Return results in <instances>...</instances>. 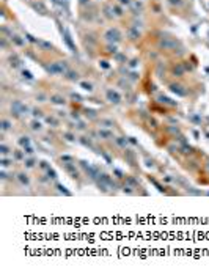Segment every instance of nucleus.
Instances as JSON below:
<instances>
[{
	"mask_svg": "<svg viewBox=\"0 0 209 275\" xmlns=\"http://www.w3.org/2000/svg\"><path fill=\"white\" fill-rule=\"evenodd\" d=\"M24 154H25L24 151H16V154H14V157H16V159H22V157H24Z\"/></svg>",
	"mask_w": 209,
	"mask_h": 275,
	"instance_id": "34",
	"label": "nucleus"
},
{
	"mask_svg": "<svg viewBox=\"0 0 209 275\" xmlns=\"http://www.w3.org/2000/svg\"><path fill=\"white\" fill-rule=\"evenodd\" d=\"M173 74L178 76V77H181V76L184 74V66H183V65H176V66L173 68Z\"/></svg>",
	"mask_w": 209,
	"mask_h": 275,
	"instance_id": "14",
	"label": "nucleus"
},
{
	"mask_svg": "<svg viewBox=\"0 0 209 275\" xmlns=\"http://www.w3.org/2000/svg\"><path fill=\"white\" fill-rule=\"evenodd\" d=\"M0 150H2V154H3V156L10 153V150H8V146H6V145H2V148H0Z\"/></svg>",
	"mask_w": 209,
	"mask_h": 275,
	"instance_id": "36",
	"label": "nucleus"
},
{
	"mask_svg": "<svg viewBox=\"0 0 209 275\" xmlns=\"http://www.w3.org/2000/svg\"><path fill=\"white\" fill-rule=\"evenodd\" d=\"M24 153H27V154H33V148L29 145V146H24Z\"/></svg>",
	"mask_w": 209,
	"mask_h": 275,
	"instance_id": "32",
	"label": "nucleus"
},
{
	"mask_svg": "<svg viewBox=\"0 0 209 275\" xmlns=\"http://www.w3.org/2000/svg\"><path fill=\"white\" fill-rule=\"evenodd\" d=\"M11 126H13V123H11L10 120H2V131H3V132L10 131Z\"/></svg>",
	"mask_w": 209,
	"mask_h": 275,
	"instance_id": "16",
	"label": "nucleus"
},
{
	"mask_svg": "<svg viewBox=\"0 0 209 275\" xmlns=\"http://www.w3.org/2000/svg\"><path fill=\"white\" fill-rule=\"evenodd\" d=\"M36 99H39V102H44V99H46V96H44V95H39V96H36Z\"/></svg>",
	"mask_w": 209,
	"mask_h": 275,
	"instance_id": "41",
	"label": "nucleus"
},
{
	"mask_svg": "<svg viewBox=\"0 0 209 275\" xmlns=\"http://www.w3.org/2000/svg\"><path fill=\"white\" fill-rule=\"evenodd\" d=\"M17 179H19L21 182L24 186H29V182H30V179H29V176L25 175V173H19V175H17Z\"/></svg>",
	"mask_w": 209,
	"mask_h": 275,
	"instance_id": "15",
	"label": "nucleus"
},
{
	"mask_svg": "<svg viewBox=\"0 0 209 275\" xmlns=\"http://www.w3.org/2000/svg\"><path fill=\"white\" fill-rule=\"evenodd\" d=\"M61 162L66 163V162H74V159L71 157V156H61Z\"/></svg>",
	"mask_w": 209,
	"mask_h": 275,
	"instance_id": "28",
	"label": "nucleus"
},
{
	"mask_svg": "<svg viewBox=\"0 0 209 275\" xmlns=\"http://www.w3.org/2000/svg\"><path fill=\"white\" fill-rule=\"evenodd\" d=\"M80 142L84 143L85 146H91V140H90V139L87 140V137H80Z\"/></svg>",
	"mask_w": 209,
	"mask_h": 275,
	"instance_id": "29",
	"label": "nucleus"
},
{
	"mask_svg": "<svg viewBox=\"0 0 209 275\" xmlns=\"http://www.w3.org/2000/svg\"><path fill=\"white\" fill-rule=\"evenodd\" d=\"M71 98H72V99H77V102H80V101H82V98H80L79 95H76V93H72Z\"/></svg>",
	"mask_w": 209,
	"mask_h": 275,
	"instance_id": "38",
	"label": "nucleus"
},
{
	"mask_svg": "<svg viewBox=\"0 0 209 275\" xmlns=\"http://www.w3.org/2000/svg\"><path fill=\"white\" fill-rule=\"evenodd\" d=\"M65 77H66L68 80H79V74H77L76 71H66Z\"/></svg>",
	"mask_w": 209,
	"mask_h": 275,
	"instance_id": "13",
	"label": "nucleus"
},
{
	"mask_svg": "<svg viewBox=\"0 0 209 275\" xmlns=\"http://www.w3.org/2000/svg\"><path fill=\"white\" fill-rule=\"evenodd\" d=\"M65 139L69 140V142H74V140H76V135L72 134V132H66V134H65Z\"/></svg>",
	"mask_w": 209,
	"mask_h": 275,
	"instance_id": "25",
	"label": "nucleus"
},
{
	"mask_svg": "<svg viewBox=\"0 0 209 275\" xmlns=\"http://www.w3.org/2000/svg\"><path fill=\"white\" fill-rule=\"evenodd\" d=\"M168 3L173 5V6H181L183 5V0H168Z\"/></svg>",
	"mask_w": 209,
	"mask_h": 275,
	"instance_id": "27",
	"label": "nucleus"
},
{
	"mask_svg": "<svg viewBox=\"0 0 209 275\" xmlns=\"http://www.w3.org/2000/svg\"><path fill=\"white\" fill-rule=\"evenodd\" d=\"M11 110H13L14 116H19V115H24V113H29V112H30L29 107H27L25 104H22L21 101H14L13 105H11Z\"/></svg>",
	"mask_w": 209,
	"mask_h": 275,
	"instance_id": "3",
	"label": "nucleus"
},
{
	"mask_svg": "<svg viewBox=\"0 0 209 275\" xmlns=\"http://www.w3.org/2000/svg\"><path fill=\"white\" fill-rule=\"evenodd\" d=\"M170 91H171V93H175V95H178V96H186L187 95V91L184 90V87L179 85V84H170Z\"/></svg>",
	"mask_w": 209,
	"mask_h": 275,
	"instance_id": "6",
	"label": "nucleus"
},
{
	"mask_svg": "<svg viewBox=\"0 0 209 275\" xmlns=\"http://www.w3.org/2000/svg\"><path fill=\"white\" fill-rule=\"evenodd\" d=\"M85 112H87V116H91V118L96 116V112H94V110H88V108H87Z\"/></svg>",
	"mask_w": 209,
	"mask_h": 275,
	"instance_id": "37",
	"label": "nucleus"
},
{
	"mask_svg": "<svg viewBox=\"0 0 209 275\" xmlns=\"http://www.w3.org/2000/svg\"><path fill=\"white\" fill-rule=\"evenodd\" d=\"M35 165V159H25V167L27 168H32Z\"/></svg>",
	"mask_w": 209,
	"mask_h": 275,
	"instance_id": "26",
	"label": "nucleus"
},
{
	"mask_svg": "<svg viewBox=\"0 0 209 275\" xmlns=\"http://www.w3.org/2000/svg\"><path fill=\"white\" fill-rule=\"evenodd\" d=\"M71 116H72V118H74V120H79V115H77V113H72Z\"/></svg>",
	"mask_w": 209,
	"mask_h": 275,
	"instance_id": "45",
	"label": "nucleus"
},
{
	"mask_svg": "<svg viewBox=\"0 0 209 275\" xmlns=\"http://www.w3.org/2000/svg\"><path fill=\"white\" fill-rule=\"evenodd\" d=\"M131 66H132V68L137 66V60H132V61H131Z\"/></svg>",
	"mask_w": 209,
	"mask_h": 275,
	"instance_id": "44",
	"label": "nucleus"
},
{
	"mask_svg": "<svg viewBox=\"0 0 209 275\" xmlns=\"http://www.w3.org/2000/svg\"><path fill=\"white\" fill-rule=\"evenodd\" d=\"M57 187H58V190H60V192H63V194H66V195H71V192H68L65 186H61V184H58Z\"/></svg>",
	"mask_w": 209,
	"mask_h": 275,
	"instance_id": "30",
	"label": "nucleus"
},
{
	"mask_svg": "<svg viewBox=\"0 0 209 275\" xmlns=\"http://www.w3.org/2000/svg\"><path fill=\"white\" fill-rule=\"evenodd\" d=\"M99 126L107 127V129H108V127L113 126V121H112V120H101V121H99Z\"/></svg>",
	"mask_w": 209,
	"mask_h": 275,
	"instance_id": "20",
	"label": "nucleus"
},
{
	"mask_svg": "<svg viewBox=\"0 0 209 275\" xmlns=\"http://www.w3.org/2000/svg\"><path fill=\"white\" fill-rule=\"evenodd\" d=\"M104 40L108 43V44H116V43H120L121 41V33H120V30L116 29H108L105 33H104Z\"/></svg>",
	"mask_w": 209,
	"mask_h": 275,
	"instance_id": "1",
	"label": "nucleus"
},
{
	"mask_svg": "<svg viewBox=\"0 0 209 275\" xmlns=\"http://www.w3.org/2000/svg\"><path fill=\"white\" fill-rule=\"evenodd\" d=\"M32 113H33V116H35V118H38V116L41 118V116H43V112H41L39 108H32Z\"/></svg>",
	"mask_w": 209,
	"mask_h": 275,
	"instance_id": "24",
	"label": "nucleus"
},
{
	"mask_svg": "<svg viewBox=\"0 0 209 275\" xmlns=\"http://www.w3.org/2000/svg\"><path fill=\"white\" fill-rule=\"evenodd\" d=\"M76 127H77V129H80V131H84V129H85V127H87V126H85V123H84V121H79Z\"/></svg>",
	"mask_w": 209,
	"mask_h": 275,
	"instance_id": "33",
	"label": "nucleus"
},
{
	"mask_svg": "<svg viewBox=\"0 0 209 275\" xmlns=\"http://www.w3.org/2000/svg\"><path fill=\"white\" fill-rule=\"evenodd\" d=\"M98 135L101 137V139H104V140H108V139H112V137H113V134L110 131H105V129H99Z\"/></svg>",
	"mask_w": 209,
	"mask_h": 275,
	"instance_id": "9",
	"label": "nucleus"
},
{
	"mask_svg": "<svg viewBox=\"0 0 209 275\" xmlns=\"http://www.w3.org/2000/svg\"><path fill=\"white\" fill-rule=\"evenodd\" d=\"M41 167L43 168H49V165H47V162H41Z\"/></svg>",
	"mask_w": 209,
	"mask_h": 275,
	"instance_id": "42",
	"label": "nucleus"
},
{
	"mask_svg": "<svg viewBox=\"0 0 209 275\" xmlns=\"http://www.w3.org/2000/svg\"><path fill=\"white\" fill-rule=\"evenodd\" d=\"M105 98H107L108 102H112V104H115V105H116V104H120V102H121V99H123V98H121V95L118 93L116 90H113V88H108V90L105 91Z\"/></svg>",
	"mask_w": 209,
	"mask_h": 275,
	"instance_id": "4",
	"label": "nucleus"
},
{
	"mask_svg": "<svg viewBox=\"0 0 209 275\" xmlns=\"http://www.w3.org/2000/svg\"><path fill=\"white\" fill-rule=\"evenodd\" d=\"M115 58H116V60H126V57H124V55H121V53H116Z\"/></svg>",
	"mask_w": 209,
	"mask_h": 275,
	"instance_id": "40",
	"label": "nucleus"
},
{
	"mask_svg": "<svg viewBox=\"0 0 209 275\" xmlns=\"http://www.w3.org/2000/svg\"><path fill=\"white\" fill-rule=\"evenodd\" d=\"M159 102H160V104H165V105H176V102H173V101H171L170 98L163 96V95L159 96Z\"/></svg>",
	"mask_w": 209,
	"mask_h": 275,
	"instance_id": "10",
	"label": "nucleus"
},
{
	"mask_svg": "<svg viewBox=\"0 0 209 275\" xmlns=\"http://www.w3.org/2000/svg\"><path fill=\"white\" fill-rule=\"evenodd\" d=\"M113 13H115V16H123L121 6H120V5H113Z\"/></svg>",
	"mask_w": 209,
	"mask_h": 275,
	"instance_id": "22",
	"label": "nucleus"
},
{
	"mask_svg": "<svg viewBox=\"0 0 209 275\" xmlns=\"http://www.w3.org/2000/svg\"><path fill=\"white\" fill-rule=\"evenodd\" d=\"M79 85H80L82 90L88 91V93H91V91H93V84H90V82H80Z\"/></svg>",
	"mask_w": 209,
	"mask_h": 275,
	"instance_id": "12",
	"label": "nucleus"
},
{
	"mask_svg": "<svg viewBox=\"0 0 209 275\" xmlns=\"http://www.w3.org/2000/svg\"><path fill=\"white\" fill-rule=\"evenodd\" d=\"M30 127H32L33 131H41L43 124H41V123H39L38 120H33V121H32V124H30Z\"/></svg>",
	"mask_w": 209,
	"mask_h": 275,
	"instance_id": "18",
	"label": "nucleus"
},
{
	"mask_svg": "<svg viewBox=\"0 0 209 275\" xmlns=\"http://www.w3.org/2000/svg\"><path fill=\"white\" fill-rule=\"evenodd\" d=\"M120 3L121 5H131L132 2H131V0H120Z\"/></svg>",
	"mask_w": 209,
	"mask_h": 275,
	"instance_id": "39",
	"label": "nucleus"
},
{
	"mask_svg": "<svg viewBox=\"0 0 209 275\" xmlns=\"http://www.w3.org/2000/svg\"><path fill=\"white\" fill-rule=\"evenodd\" d=\"M159 46H160V49H163V50H173V49H176V46H179V43L175 38H163L159 43Z\"/></svg>",
	"mask_w": 209,
	"mask_h": 275,
	"instance_id": "5",
	"label": "nucleus"
},
{
	"mask_svg": "<svg viewBox=\"0 0 209 275\" xmlns=\"http://www.w3.org/2000/svg\"><path fill=\"white\" fill-rule=\"evenodd\" d=\"M66 63L65 61H55L47 68V72H50V76H60V74H66Z\"/></svg>",
	"mask_w": 209,
	"mask_h": 275,
	"instance_id": "2",
	"label": "nucleus"
},
{
	"mask_svg": "<svg viewBox=\"0 0 209 275\" xmlns=\"http://www.w3.org/2000/svg\"><path fill=\"white\" fill-rule=\"evenodd\" d=\"M49 101H50L52 104H55V105H65V104H66L65 98L60 96V95H52V96L49 98Z\"/></svg>",
	"mask_w": 209,
	"mask_h": 275,
	"instance_id": "8",
	"label": "nucleus"
},
{
	"mask_svg": "<svg viewBox=\"0 0 209 275\" xmlns=\"http://www.w3.org/2000/svg\"><path fill=\"white\" fill-rule=\"evenodd\" d=\"M19 145H21V146H29V145H30V139H29V137H21Z\"/></svg>",
	"mask_w": 209,
	"mask_h": 275,
	"instance_id": "21",
	"label": "nucleus"
},
{
	"mask_svg": "<svg viewBox=\"0 0 209 275\" xmlns=\"http://www.w3.org/2000/svg\"><path fill=\"white\" fill-rule=\"evenodd\" d=\"M47 175H49V178H52V179H55L57 178V173H55V170H47Z\"/></svg>",
	"mask_w": 209,
	"mask_h": 275,
	"instance_id": "31",
	"label": "nucleus"
},
{
	"mask_svg": "<svg viewBox=\"0 0 209 275\" xmlns=\"http://www.w3.org/2000/svg\"><path fill=\"white\" fill-rule=\"evenodd\" d=\"M129 142H131V143H134V145H137V140H135L134 137H131V139H129Z\"/></svg>",
	"mask_w": 209,
	"mask_h": 275,
	"instance_id": "43",
	"label": "nucleus"
},
{
	"mask_svg": "<svg viewBox=\"0 0 209 275\" xmlns=\"http://www.w3.org/2000/svg\"><path fill=\"white\" fill-rule=\"evenodd\" d=\"M115 142L120 148H126V146H128V139H126V137H116Z\"/></svg>",
	"mask_w": 209,
	"mask_h": 275,
	"instance_id": "11",
	"label": "nucleus"
},
{
	"mask_svg": "<svg viewBox=\"0 0 209 275\" xmlns=\"http://www.w3.org/2000/svg\"><path fill=\"white\" fill-rule=\"evenodd\" d=\"M11 41L16 43L17 46H24V44H25L24 40H21V36H17V35H11Z\"/></svg>",
	"mask_w": 209,
	"mask_h": 275,
	"instance_id": "19",
	"label": "nucleus"
},
{
	"mask_svg": "<svg viewBox=\"0 0 209 275\" xmlns=\"http://www.w3.org/2000/svg\"><path fill=\"white\" fill-rule=\"evenodd\" d=\"M22 76L27 79V80H33V76H32V72L30 71H27V69H22Z\"/></svg>",
	"mask_w": 209,
	"mask_h": 275,
	"instance_id": "23",
	"label": "nucleus"
},
{
	"mask_svg": "<svg viewBox=\"0 0 209 275\" xmlns=\"http://www.w3.org/2000/svg\"><path fill=\"white\" fill-rule=\"evenodd\" d=\"M128 38H129L131 41H135V40H139V38H140L139 27H135V25L129 27V30H128Z\"/></svg>",
	"mask_w": 209,
	"mask_h": 275,
	"instance_id": "7",
	"label": "nucleus"
},
{
	"mask_svg": "<svg viewBox=\"0 0 209 275\" xmlns=\"http://www.w3.org/2000/svg\"><path fill=\"white\" fill-rule=\"evenodd\" d=\"M46 123H47V124H52L53 127L58 126V120H57V118H53V116H46Z\"/></svg>",
	"mask_w": 209,
	"mask_h": 275,
	"instance_id": "17",
	"label": "nucleus"
},
{
	"mask_svg": "<svg viewBox=\"0 0 209 275\" xmlns=\"http://www.w3.org/2000/svg\"><path fill=\"white\" fill-rule=\"evenodd\" d=\"M99 65H101L104 69H108V68H110V65H108V61H105V60H102L101 63H99Z\"/></svg>",
	"mask_w": 209,
	"mask_h": 275,
	"instance_id": "35",
	"label": "nucleus"
}]
</instances>
